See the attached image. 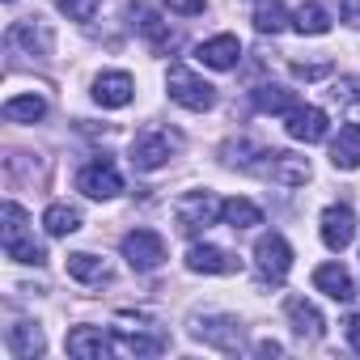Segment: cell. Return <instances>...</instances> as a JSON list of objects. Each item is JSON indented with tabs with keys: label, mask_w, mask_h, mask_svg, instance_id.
<instances>
[{
	"label": "cell",
	"mask_w": 360,
	"mask_h": 360,
	"mask_svg": "<svg viewBox=\"0 0 360 360\" xmlns=\"http://www.w3.org/2000/svg\"><path fill=\"white\" fill-rule=\"evenodd\" d=\"M195 60L208 64V68H217V72H229L242 60V43H238V34H217V39H208V43L195 47Z\"/></svg>",
	"instance_id": "obj_11"
},
{
	"label": "cell",
	"mask_w": 360,
	"mask_h": 360,
	"mask_svg": "<svg viewBox=\"0 0 360 360\" xmlns=\"http://www.w3.org/2000/svg\"><path fill=\"white\" fill-rule=\"evenodd\" d=\"M43 115H47V98H39V94H18V98L5 102L9 123H39Z\"/></svg>",
	"instance_id": "obj_22"
},
{
	"label": "cell",
	"mask_w": 360,
	"mask_h": 360,
	"mask_svg": "<svg viewBox=\"0 0 360 360\" xmlns=\"http://www.w3.org/2000/svg\"><path fill=\"white\" fill-rule=\"evenodd\" d=\"M284 131L292 140H301V144H318V140H326L330 123H326V110L322 106H292L284 115Z\"/></svg>",
	"instance_id": "obj_9"
},
{
	"label": "cell",
	"mask_w": 360,
	"mask_h": 360,
	"mask_svg": "<svg viewBox=\"0 0 360 360\" xmlns=\"http://www.w3.org/2000/svg\"><path fill=\"white\" fill-rule=\"evenodd\" d=\"M271 183H280V187H305L309 183V161L305 157H297V153H280V148H271V153H263V165H259Z\"/></svg>",
	"instance_id": "obj_8"
},
{
	"label": "cell",
	"mask_w": 360,
	"mask_h": 360,
	"mask_svg": "<svg viewBox=\"0 0 360 360\" xmlns=\"http://www.w3.org/2000/svg\"><path fill=\"white\" fill-rule=\"evenodd\" d=\"M9 43H13V47H26L30 56H34V51L47 56V51H51V30H47L43 18H22V22H13Z\"/></svg>",
	"instance_id": "obj_16"
},
{
	"label": "cell",
	"mask_w": 360,
	"mask_h": 360,
	"mask_svg": "<svg viewBox=\"0 0 360 360\" xmlns=\"http://www.w3.org/2000/svg\"><path fill=\"white\" fill-rule=\"evenodd\" d=\"M0 242H5V255L13 259V263H43L47 259V250L30 238V221H26V212L18 208V204H5L0 208Z\"/></svg>",
	"instance_id": "obj_1"
},
{
	"label": "cell",
	"mask_w": 360,
	"mask_h": 360,
	"mask_svg": "<svg viewBox=\"0 0 360 360\" xmlns=\"http://www.w3.org/2000/svg\"><path fill=\"white\" fill-rule=\"evenodd\" d=\"M292 26H297L301 34H326V30H330V13L318 5V0H305V5L292 13Z\"/></svg>",
	"instance_id": "obj_28"
},
{
	"label": "cell",
	"mask_w": 360,
	"mask_h": 360,
	"mask_svg": "<svg viewBox=\"0 0 360 360\" xmlns=\"http://www.w3.org/2000/svg\"><path fill=\"white\" fill-rule=\"evenodd\" d=\"M5 343H9V352H13L18 360H34V356L47 352V339H43V330H39L34 322H18V326H9Z\"/></svg>",
	"instance_id": "obj_18"
},
{
	"label": "cell",
	"mask_w": 360,
	"mask_h": 360,
	"mask_svg": "<svg viewBox=\"0 0 360 360\" xmlns=\"http://www.w3.org/2000/svg\"><path fill=\"white\" fill-rule=\"evenodd\" d=\"M314 288L326 292L330 301H352V297H356V284H352V276H347L343 263H322V267H314Z\"/></svg>",
	"instance_id": "obj_15"
},
{
	"label": "cell",
	"mask_w": 360,
	"mask_h": 360,
	"mask_svg": "<svg viewBox=\"0 0 360 360\" xmlns=\"http://www.w3.org/2000/svg\"><path fill=\"white\" fill-rule=\"evenodd\" d=\"M221 217H225V204L212 191H187L183 200L174 204V221H178V229H183V233H200V229L217 225Z\"/></svg>",
	"instance_id": "obj_3"
},
{
	"label": "cell",
	"mask_w": 360,
	"mask_h": 360,
	"mask_svg": "<svg viewBox=\"0 0 360 360\" xmlns=\"http://www.w3.org/2000/svg\"><path fill=\"white\" fill-rule=\"evenodd\" d=\"M165 89H169V98H174L178 106H187V110H212V106H217V89H212L204 77H195L187 64H169Z\"/></svg>",
	"instance_id": "obj_2"
},
{
	"label": "cell",
	"mask_w": 360,
	"mask_h": 360,
	"mask_svg": "<svg viewBox=\"0 0 360 360\" xmlns=\"http://www.w3.org/2000/svg\"><path fill=\"white\" fill-rule=\"evenodd\" d=\"M68 276L81 280V284H102V280H110V267H106L98 255L77 250V255H68Z\"/></svg>",
	"instance_id": "obj_23"
},
{
	"label": "cell",
	"mask_w": 360,
	"mask_h": 360,
	"mask_svg": "<svg viewBox=\"0 0 360 360\" xmlns=\"http://www.w3.org/2000/svg\"><path fill=\"white\" fill-rule=\"evenodd\" d=\"M187 267L200 271V276H233L238 271V255H229L221 246H208V242H195L187 250Z\"/></svg>",
	"instance_id": "obj_10"
},
{
	"label": "cell",
	"mask_w": 360,
	"mask_h": 360,
	"mask_svg": "<svg viewBox=\"0 0 360 360\" xmlns=\"http://www.w3.org/2000/svg\"><path fill=\"white\" fill-rule=\"evenodd\" d=\"M56 5L68 22H94V13H98V0H56Z\"/></svg>",
	"instance_id": "obj_30"
},
{
	"label": "cell",
	"mask_w": 360,
	"mask_h": 360,
	"mask_svg": "<svg viewBox=\"0 0 360 360\" xmlns=\"http://www.w3.org/2000/svg\"><path fill=\"white\" fill-rule=\"evenodd\" d=\"M347 343L360 352V314H352V318H347Z\"/></svg>",
	"instance_id": "obj_35"
},
{
	"label": "cell",
	"mask_w": 360,
	"mask_h": 360,
	"mask_svg": "<svg viewBox=\"0 0 360 360\" xmlns=\"http://www.w3.org/2000/svg\"><path fill=\"white\" fill-rule=\"evenodd\" d=\"M43 225H47V233H51V238H68V233H77V229H81V212H77V208H68V204H51V208L43 212Z\"/></svg>",
	"instance_id": "obj_27"
},
{
	"label": "cell",
	"mask_w": 360,
	"mask_h": 360,
	"mask_svg": "<svg viewBox=\"0 0 360 360\" xmlns=\"http://www.w3.org/2000/svg\"><path fill=\"white\" fill-rule=\"evenodd\" d=\"M140 34L153 43V51H169V47H174V30H169V22H165L161 13H153V9L140 13Z\"/></svg>",
	"instance_id": "obj_25"
},
{
	"label": "cell",
	"mask_w": 360,
	"mask_h": 360,
	"mask_svg": "<svg viewBox=\"0 0 360 360\" xmlns=\"http://www.w3.org/2000/svg\"><path fill=\"white\" fill-rule=\"evenodd\" d=\"M123 259L136 267V271H157L165 263V238L153 233V229H131L123 238Z\"/></svg>",
	"instance_id": "obj_5"
},
{
	"label": "cell",
	"mask_w": 360,
	"mask_h": 360,
	"mask_svg": "<svg viewBox=\"0 0 360 360\" xmlns=\"http://www.w3.org/2000/svg\"><path fill=\"white\" fill-rule=\"evenodd\" d=\"M115 343H119L123 352H131V356H161V352L169 347L161 335H140V326H136V330H131V326H119Z\"/></svg>",
	"instance_id": "obj_21"
},
{
	"label": "cell",
	"mask_w": 360,
	"mask_h": 360,
	"mask_svg": "<svg viewBox=\"0 0 360 360\" xmlns=\"http://www.w3.org/2000/svg\"><path fill=\"white\" fill-rule=\"evenodd\" d=\"M259 356H280V343H271V339H263V343H259Z\"/></svg>",
	"instance_id": "obj_36"
},
{
	"label": "cell",
	"mask_w": 360,
	"mask_h": 360,
	"mask_svg": "<svg viewBox=\"0 0 360 360\" xmlns=\"http://www.w3.org/2000/svg\"><path fill=\"white\" fill-rule=\"evenodd\" d=\"M284 309H288L292 330H297L301 339H309V343H314V339H322V326H326V322H322V314L314 309V301H305V297H288V301H284Z\"/></svg>",
	"instance_id": "obj_17"
},
{
	"label": "cell",
	"mask_w": 360,
	"mask_h": 360,
	"mask_svg": "<svg viewBox=\"0 0 360 360\" xmlns=\"http://www.w3.org/2000/svg\"><path fill=\"white\" fill-rule=\"evenodd\" d=\"M255 106H259L263 115H288V110L297 106V94L284 89V85H259V89H255Z\"/></svg>",
	"instance_id": "obj_24"
},
{
	"label": "cell",
	"mask_w": 360,
	"mask_h": 360,
	"mask_svg": "<svg viewBox=\"0 0 360 360\" xmlns=\"http://www.w3.org/2000/svg\"><path fill=\"white\" fill-rule=\"evenodd\" d=\"M339 13L347 26H360V0H339Z\"/></svg>",
	"instance_id": "obj_34"
},
{
	"label": "cell",
	"mask_w": 360,
	"mask_h": 360,
	"mask_svg": "<svg viewBox=\"0 0 360 360\" xmlns=\"http://www.w3.org/2000/svg\"><path fill=\"white\" fill-rule=\"evenodd\" d=\"M77 187H81L89 200H110V195L123 191V178H119V169H115L110 157H98V161H89V165L77 174Z\"/></svg>",
	"instance_id": "obj_7"
},
{
	"label": "cell",
	"mask_w": 360,
	"mask_h": 360,
	"mask_svg": "<svg viewBox=\"0 0 360 360\" xmlns=\"http://www.w3.org/2000/svg\"><path fill=\"white\" fill-rule=\"evenodd\" d=\"M255 267H259L263 280L280 284V280L288 276V267H292V246H288L280 233H263V238L255 242Z\"/></svg>",
	"instance_id": "obj_6"
},
{
	"label": "cell",
	"mask_w": 360,
	"mask_h": 360,
	"mask_svg": "<svg viewBox=\"0 0 360 360\" xmlns=\"http://www.w3.org/2000/svg\"><path fill=\"white\" fill-rule=\"evenodd\" d=\"M292 77H297V81H322V77H330V60H318V64L292 60Z\"/></svg>",
	"instance_id": "obj_32"
},
{
	"label": "cell",
	"mask_w": 360,
	"mask_h": 360,
	"mask_svg": "<svg viewBox=\"0 0 360 360\" xmlns=\"http://www.w3.org/2000/svg\"><path fill=\"white\" fill-rule=\"evenodd\" d=\"M284 26H288V13H284L280 0H263V5L255 9V30L259 34H280Z\"/></svg>",
	"instance_id": "obj_29"
},
{
	"label": "cell",
	"mask_w": 360,
	"mask_h": 360,
	"mask_svg": "<svg viewBox=\"0 0 360 360\" xmlns=\"http://www.w3.org/2000/svg\"><path fill=\"white\" fill-rule=\"evenodd\" d=\"M330 161L335 169H360V123L339 127V136L330 140Z\"/></svg>",
	"instance_id": "obj_19"
},
{
	"label": "cell",
	"mask_w": 360,
	"mask_h": 360,
	"mask_svg": "<svg viewBox=\"0 0 360 360\" xmlns=\"http://www.w3.org/2000/svg\"><path fill=\"white\" fill-rule=\"evenodd\" d=\"M195 335L208 339V343H217V347H225V352L242 347V326L233 318H200L195 322Z\"/></svg>",
	"instance_id": "obj_20"
},
{
	"label": "cell",
	"mask_w": 360,
	"mask_h": 360,
	"mask_svg": "<svg viewBox=\"0 0 360 360\" xmlns=\"http://www.w3.org/2000/svg\"><path fill=\"white\" fill-rule=\"evenodd\" d=\"M352 238H356V217H352V208H343V204L326 208V212H322V242H326L330 250H343V246H352Z\"/></svg>",
	"instance_id": "obj_14"
},
{
	"label": "cell",
	"mask_w": 360,
	"mask_h": 360,
	"mask_svg": "<svg viewBox=\"0 0 360 360\" xmlns=\"http://www.w3.org/2000/svg\"><path fill=\"white\" fill-rule=\"evenodd\" d=\"M115 347L119 343L110 335H102V326H77V330H68V352L77 360H106Z\"/></svg>",
	"instance_id": "obj_12"
},
{
	"label": "cell",
	"mask_w": 360,
	"mask_h": 360,
	"mask_svg": "<svg viewBox=\"0 0 360 360\" xmlns=\"http://www.w3.org/2000/svg\"><path fill=\"white\" fill-rule=\"evenodd\" d=\"M165 5H169L174 13H183V18H195V13H204V0H165Z\"/></svg>",
	"instance_id": "obj_33"
},
{
	"label": "cell",
	"mask_w": 360,
	"mask_h": 360,
	"mask_svg": "<svg viewBox=\"0 0 360 360\" xmlns=\"http://www.w3.org/2000/svg\"><path fill=\"white\" fill-rule=\"evenodd\" d=\"M178 131L169 127H144L136 140H131V165L136 169H161L174 153H178Z\"/></svg>",
	"instance_id": "obj_4"
},
{
	"label": "cell",
	"mask_w": 360,
	"mask_h": 360,
	"mask_svg": "<svg viewBox=\"0 0 360 360\" xmlns=\"http://www.w3.org/2000/svg\"><path fill=\"white\" fill-rule=\"evenodd\" d=\"M330 98L343 102V106H360V77H339L335 89H330Z\"/></svg>",
	"instance_id": "obj_31"
},
{
	"label": "cell",
	"mask_w": 360,
	"mask_h": 360,
	"mask_svg": "<svg viewBox=\"0 0 360 360\" xmlns=\"http://www.w3.org/2000/svg\"><path fill=\"white\" fill-rule=\"evenodd\" d=\"M225 221H229V229H255V225H263V208L233 195V200H225Z\"/></svg>",
	"instance_id": "obj_26"
},
{
	"label": "cell",
	"mask_w": 360,
	"mask_h": 360,
	"mask_svg": "<svg viewBox=\"0 0 360 360\" xmlns=\"http://www.w3.org/2000/svg\"><path fill=\"white\" fill-rule=\"evenodd\" d=\"M131 98H136V81H131L127 72H102V77L94 81V102L106 106V110H119V106H127Z\"/></svg>",
	"instance_id": "obj_13"
}]
</instances>
